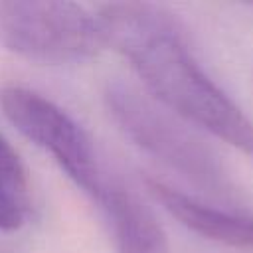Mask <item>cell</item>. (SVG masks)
Here are the masks:
<instances>
[{
  "label": "cell",
  "instance_id": "6da1fadb",
  "mask_svg": "<svg viewBox=\"0 0 253 253\" xmlns=\"http://www.w3.org/2000/svg\"><path fill=\"white\" fill-rule=\"evenodd\" d=\"M105 45L121 51L168 111L253 158V119L204 71L170 16L148 4L99 12Z\"/></svg>",
  "mask_w": 253,
  "mask_h": 253
},
{
  "label": "cell",
  "instance_id": "7a4b0ae2",
  "mask_svg": "<svg viewBox=\"0 0 253 253\" xmlns=\"http://www.w3.org/2000/svg\"><path fill=\"white\" fill-rule=\"evenodd\" d=\"M105 103L119 128L144 152L152 154L192 184L211 194H227V178L215 154L178 125L152 99L123 81H109Z\"/></svg>",
  "mask_w": 253,
  "mask_h": 253
},
{
  "label": "cell",
  "instance_id": "3957f363",
  "mask_svg": "<svg viewBox=\"0 0 253 253\" xmlns=\"http://www.w3.org/2000/svg\"><path fill=\"white\" fill-rule=\"evenodd\" d=\"M105 45L99 18L73 2H2L0 47L43 65L77 63Z\"/></svg>",
  "mask_w": 253,
  "mask_h": 253
},
{
  "label": "cell",
  "instance_id": "277c9868",
  "mask_svg": "<svg viewBox=\"0 0 253 253\" xmlns=\"http://www.w3.org/2000/svg\"><path fill=\"white\" fill-rule=\"evenodd\" d=\"M0 109L30 142L47 152L85 194L93 200L103 194L107 182L101 176L91 138L59 105L34 89L8 85L0 89Z\"/></svg>",
  "mask_w": 253,
  "mask_h": 253
},
{
  "label": "cell",
  "instance_id": "5b68a950",
  "mask_svg": "<svg viewBox=\"0 0 253 253\" xmlns=\"http://www.w3.org/2000/svg\"><path fill=\"white\" fill-rule=\"evenodd\" d=\"M144 184L148 194L190 231L227 247H253V215L206 204L154 178H146Z\"/></svg>",
  "mask_w": 253,
  "mask_h": 253
},
{
  "label": "cell",
  "instance_id": "8992f818",
  "mask_svg": "<svg viewBox=\"0 0 253 253\" xmlns=\"http://www.w3.org/2000/svg\"><path fill=\"white\" fill-rule=\"evenodd\" d=\"M97 202L113 225L119 253H168L166 235L156 215L138 196L107 184Z\"/></svg>",
  "mask_w": 253,
  "mask_h": 253
},
{
  "label": "cell",
  "instance_id": "52a82bcc",
  "mask_svg": "<svg viewBox=\"0 0 253 253\" xmlns=\"http://www.w3.org/2000/svg\"><path fill=\"white\" fill-rule=\"evenodd\" d=\"M30 211V182L26 168L12 148V144L0 134V229H18Z\"/></svg>",
  "mask_w": 253,
  "mask_h": 253
}]
</instances>
